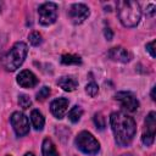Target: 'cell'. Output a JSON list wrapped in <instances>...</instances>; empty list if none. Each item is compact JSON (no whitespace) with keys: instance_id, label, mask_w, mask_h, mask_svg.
Returning a JSON list of instances; mask_svg holds the SVG:
<instances>
[{"instance_id":"cell-1","label":"cell","mask_w":156,"mask_h":156,"mask_svg":"<svg viewBox=\"0 0 156 156\" xmlns=\"http://www.w3.org/2000/svg\"><path fill=\"white\" fill-rule=\"evenodd\" d=\"M110 124L115 140L119 146L126 147L133 141L136 132V124L130 116L119 111L112 112L110 116Z\"/></svg>"},{"instance_id":"cell-2","label":"cell","mask_w":156,"mask_h":156,"mask_svg":"<svg viewBox=\"0 0 156 156\" xmlns=\"http://www.w3.org/2000/svg\"><path fill=\"white\" fill-rule=\"evenodd\" d=\"M117 13L121 23L127 28L136 27L141 18L140 5L136 1L121 0L117 2Z\"/></svg>"},{"instance_id":"cell-3","label":"cell","mask_w":156,"mask_h":156,"mask_svg":"<svg viewBox=\"0 0 156 156\" xmlns=\"http://www.w3.org/2000/svg\"><path fill=\"white\" fill-rule=\"evenodd\" d=\"M27 52H28V48L26 43L23 41L15 43L13 46L2 57V67L9 72L16 71L23 63L27 56Z\"/></svg>"},{"instance_id":"cell-4","label":"cell","mask_w":156,"mask_h":156,"mask_svg":"<svg viewBox=\"0 0 156 156\" xmlns=\"http://www.w3.org/2000/svg\"><path fill=\"white\" fill-rule=\"evenodd\" d=\"M74 144L85 155H89V156H94L99 152L100 150V144L99 141L95 139V136L87 132V130H83L80 132L76 139H74Z\"/></svg>"},{"instance_id":"cell-5","label":"cell","mask_w":156,"mask_h":156,"mask_svg":"<svg viewBox=\"0 0 156 156\" xmlns=\"http://www.w3.org/2000/svg\"><path fill=\"white\" fill-rule=\"evenodd\" d=\"M39 22L43 26H50L57 20V5L55 2H44L38 9Z\"/></svg>"},{"instance_id":"cell-6","label":"cell","mask_w":156,"mask_h":156,"mask_svg":"<svg viewBox=\"0 0 156 156\" xmlns=\"http://www.w3.org/2000/svg\"><path fill=\"white\" fill-rule=\"evenodd\" d=\"M10 122H11V126H12L17 136H24L26 134H28V132H29V121L26 117V115H23L22 112L16 111L11 115Z\"/></svg>"},{"instance_id":"cell-7","label":"cell","mask_w":156,"mask_h":156,"mask_svg":"<svg viewBox=\"0 0 156 156\" xmlns=\"http://www.w3.org/2000/svg\"><path fill=\"white\" fill-rule=\"evenodd\" d=\"M155 130H156V113L151 111L145 119V128L141 135V141L144 145L150 146L154 144L155 139Z\"/></svg>"},{"instance_id":"cell-8","label":"cell","mask_w":156,"mask_h":156,"mask_svg":"<svg viewBox=\"0 0 156 156\" xmlns=\"http://www.w3.org/2000/svg\"><path fill=\"white\" fill-rule=\"evenodd\" d=\"M67 15L73 24H80L89 17L90 11H89L88 6L84 4H73L68 9Z\"/></svg>"},{"instance_id":"cell-9","label":"cell","mask_w":156,"mask_h":156,"mask_svg":"<svg viewBox=\"0 0 156 156\" xmlns=\"http://www.w3.org/2000/svg\"><path fill=\"white\" fill-rule=\"evenodd\" d=\"M115 99L117 101H119L121 106L123 108H126L129 112H134L138 110L139 107V101L135 98V95L130 91H118L115 95Z\"/></svg>"},{"instance_id":"cell-10","label":"cell","mask_w":156,"mask_h":156,"mask_svg":"<svg viewBox=\"0 0 156 156\" xmlns=\"http://www.w3.org/2000/svg\"><path fill=\"white\" fill-rule=\"evenodd\" d=\"M17 83L22 88H34L38 84V78L32 71L23 69L17 76Z\"/></svg>"},{"instance_id":"cell-11","label":"cell","mask_w":156,"mask_h":156,"mask_svg":"<svg viewBox=\"0 0 156 156\" xmlns=\"http://www.w3.org/2000/svg\"><path fill=\"white\" fill-rule=\"evenodd\" d=\"M68 108V100L66 98H58L51 101L50 104V111L56 118H62Z\"/></svg>"},{"instance_id":"cell-12","label":"cell","mask_w":156,"mask_h":156,"mask_svg":"<svg viewBox=\"0 0 156 156\" xmlns=\"http://www.w3.org/2000/svg\"><path fill=\"white\" fill-rule=\"evenodd\" d=\"M108 57L112 60V61H117V62H122V63H126L128 62L130 58L129 56V52L122 48V46H115V48H111L107 52Z\"/></svg>"},{"instance_id":"cell-13","label":"cell","mask_w":156,"mask_h":156,"mask_svg":"<svg viewBox=\"0 0 156 156\" xmlns=\"http://www.w3.org/2000/svg\"><path fill=\"white\" fill-rule=\"evenodd\" d=\"M57 85L61 87L65 91H73L78 87V80L71 76H63L57 79Z\"/></svg>"},{"instance_id":"cell-14","label":"cell","mask_w":156,"mask_h":156,"mask_svg":"<svg viewBox=\"0 0 156 156\" xmlns=\"http://www.w3.org/2000/svg\"><path fill=\"white\" fill-rule=\"evenodd\" d=\"M30 121H32V124H33L35 130H41L44 128L45 118H44L43 113L39 110H32V112H30Z\"/></svg>"},{"instance_id":"cell-15","label":"cell","mask_w":156,"mask_h":156,"mask_svg":"<svg viewBox=\"0 0 156 156\" xmlns=\"http://www.w3.org/2000/svg\"><path fill=\"white\" fill-rule=\"evenodd\" d=\"M41 152H43V156H58L56 146H55V144L52 143V140L50 138H45L43 140Z\"/></svg>"},{"instance_id":"cell-16","label":"cell","mask_w":156,"mask_h":156,"mask_svg":"<svg viewBox=\"0 0 156 156\" xmlns=\"http://www.w3.org/2000/svg\"><path fill=\"white\" fill-rule=\"evenodd\" d=\"M61 62L63 65H80L82 58H80V56H77V55L66 54V55L61 56Z\"/></svg>"},{"instance_id":"cell-17","label":"cell","mask_w":156,"mask_h":156,"mask_svg":"<svg viewBox=\"0 0 156 156\" xmlns=\"http://www.w3.org/2000/svg\"><path fill=\"white\" fill-rule=\"evenodd\" d=\"M82 115H83L82 107L76 105V106H73V107L69 110V112H68V119H69L72 123H77V122L80 119Z\"/></svg>"},{"instance_id":"cell-18","label":"cell","mask_w":156,"mask_h":156,"mask_svg":"<svg viewBox=\"0 0 156 156\" xmlns=\"http://www.w3.org/2000/svg\"><path fill=\"white\" fill-rule=\"evenodd\" d=\"M28 39H29V43L33 46H39L43 43V37H41V34L39 32H32L28 35Z\"/></svg>"},{"instance_id":"cell-19","label":"cell","mask_w":156,"mask_h":156,"mask_svg":"<svg viewBox=\"0 0 156 156\" xmlns=\"http://www.w3.org/2000/svg\"><path fill=\"white\" fill-rule=\"evenodd\" d=\"M18 104H20V106L22 107V108H29V106L32 105V100L29 99V96L28 95H26V94H20L18 95Z\"/></svg>"},{"instance_id":"cell-20","label":"cell","mask_w":156,"mask_h":156,"mask_svg":"<svg viewBox=\"0 0 156 156\" xmlns=\"http://www.w3.org/2000/svg\"><path fill=\"white\" fill-rule=\"evenodd\" d=\"M94 123H95L96 128H98V129H100V130H102V129L106 127L105 117H104L100 112H98V113H95V115H94Z\"/></svg>"},{"instance_id":"cell-21","label":"cell","mask_w":156,"mask_h":156,"mask_svg":"<svg viewBox=\"0 0 156 156\" xmlns=\"http://www.w3.org/2000/svg\"><path fill=\"white\" fill-rule=\"evenodd\" d=\"M85 91H87V94H88L89 96L94 98V96L99 93V87H98V84H96L95 82H90L89 84H87V87H85Z\"/></svg>"},{"instance_id":"cell-22","label":"cell","mask_w":156,"mask_h":156,"mask_svg":"<svg viewBox=\"0 0 156 156\" xmlns=\"http://www.w3.org/2000/svg\"><path fill=\"white\" fill-rule=\"evenodd\" d=\"M49 95H50V88H48V87H43V88H40L39 91L37 93V100H39V101H44L46 98H49Z\"/></svg>"},{"instance_id":"cell-23","label":"cell","mask_w":156,"mask_h":156,"mask_svg":"<svg viewBox=\"0 0 156 156\" xmlns=\"http://www.w3.org/2000/svg\"><path fill=\"white\" fill-rule=\"evenodd\" d=\"M154 45H155V40H152V41H150V43H147L146 44V50L150 52V55H151V57L152 58H155V50H154Z\"/></svg>"},{"instance_id":"cell-24","label":"cell","mask_w":156,"mask_h":156,"mask_svg":"<svg viewBox=\"0 0 156 156\" xmlns=\"http://www.w3.org/2000/svg\"><path fill=\"white\" fill-rule=\"evenodd\" d=\"M104 34H105V38H106L107 40H112V38H113V33H112L111 28H105Z\"/></svg>"},{"instance_id":"cell-25","label":"cell","mask_w":156,"mask_h":156,"mask_svg":"<svg viewBox=\"0 0 156 156\" xmlns=\"http://www.w3.org/2000/svg\"><path fill=\"white\" fill-rule=\"evenodd\" d=\"M146 12L150 15V16H154V13H155V6L151 4L149 7H147V10H146Z\"/></svg>"},{"instance_id":"cell-26","label":"cell","mask_w":156,"mask_h":156,"mask_svg":"<svg viewBox=\"0 0 156 156\" xmlns=\"http://www.w3.org/2000/svg\"><path fill=\"white\" fill-rule=\"evenodd\" d=\"M155 89H156V88L154 87L152 90H151V99H152V100H155Z\"/></svg>"},{"instance_id":"cell-27","label":"cell","mask_w":156,"mask_h":156,"mask_svg":"<svg viewBox=\"0 0 156 156\" xmlns=\"http://www.w3.org/2000/svg\"><path fill=\"white\" fill-rule=\"evenodd\" d=\"M24 156H35V155H34L33 152H27V154H26Z\"/></svg>"},{"instance_id":"cell-28","label":"cell","mask_w":156,"mask_h":156,"mask_svg":"<svg viewBox=\"0 0 156 156\" xmlns=\"http://www.w3.org/2000/svg\"><path fill=\"white\" fill-rule=\"evenodd\" d=\"M121 156H133L132 154H123V155H121Z\"/></svg>"},{"instance_id":"cell-29","label":"cell","mask_w":156,"mask_h":156,"mask_svg":"<svg viewBox=\"0 0 156 156\" xmlns=\"http://www.w3.org/2000/svg\"><path fill=\"white\" fill-rule=\"evenodd\" d=\"M7 156H11V155H7Z\"/></svg>"}]
</instances>
